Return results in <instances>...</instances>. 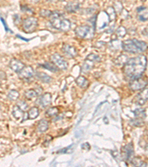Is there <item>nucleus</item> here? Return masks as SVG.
<instances>
[{"instance_id": "f257e3e1", "label": "nucleus", "mask_w": 148, "mask_h": 167, "mask_svg": "<svg viewBox=\"0 0 148 167\" xmlns=\"http://www.w3.org/2000/svg\"><path fill=\"white\" fill-rule=\"evenodd\" d=\"M147 60L144 55L133 57L127 60L123 68L124 77L128 80L137 79L141 77L146 69Z\"/></svg>"}, {"instance_id": "f03ea898", "label": "nucleus", "mask_w": 148, "mask_h": 167, "mask_svg": "<svg viewBox=\"0 0 148 167\" xmlns=\"http://www.w3.org/2000/svg\"><path fill=\"white\" fill-rule=\"evenodd\" d=\"M121 47L126 52L131 53V54H139L144 52L147 48V45L143 41L132 39H127L121 42Z\"/></svg>"}, {"instance_id": "7ed1b4c3", "label": "nucleus", "mask_w": 148, "mask_h": 167, "mask_svg": "<svg viewBox=\"0 0 148 167\" xmlns=\"http://www.w3.org/2000/svg\"><path fill=\"white\" fill-rule=\"evenodd\" d=\"M51 26L55 29H57L61 31H67L70 29L71 23L67 19L63 18V14L59 11L52 12L51 17Z\"/></svg>"}, {"instance_id": "20e7f679", "label": "nucleus", "mask_w": 148, "mask_h": 167, "mask_svg": "<svg viewBox=\"0 0 148 167\" xmlns=\"http://www.w3.org/2000/svg\"><path fill=\"white\" fill-rule=\"evenodd\" d=\"M75 33L81 39H92L94 36V28L87 25L80 26L76 28Z\"/></svg>"}, {"instance_id": "39448f33", "label": "nucleus", "mask_w": 148, "mask_h": 167, "mask_svg": "<svg viewBox=\"0 0 148 167\" xmlns=\"http://www.w3.org/2000/svg\"><path fill=\"white\" fill-rule=\"evenodd\" d=\"M38 26V20L35 17H28L24 20L22 23L23 30L26 33H31L34 31Z\"/></svg>"}, {"instance_id": "423d86ee", "label": "nucleus", "mask_w": 148, "mask_h": 167, "mask_svg": "<svg viewBox=\"0 0 148 167\" xmlns=\"http://www.w3.org/2000/svg\"><path fill=\"white\" fill-rule=\"evenodd\" d=\"M51 62H52L55 66H56L58 69H62V70H65V69H67V67H68V63H67L60 54H57V53L51 55Z\"/></svg>"}, {"instance_id": "0eeeda50", "label": "nucleus", "mask_w": 148, "mask_h": 167, "mask_svg": "<svg viewBox=\"0 0 148 167\" xmlns=\"http://www.w3.org/2000/svg\"><path fill=\"white\" fill-rule=\"evenodd\" d=\"M147 85V81L141 77L130 81V88L133 91H138V90L143 89L144 88H145Z\"/></svg>"}, {"instance_id": "6e6552de", "label": "nucleus", "mask_w": 148, "mask_h": 167, "mask_svg": "<svg viewBox=\"0 0 148 167\" xmlns=\"http://www.w3.org/2000/svg\"><path fill=\"white\" fill-rule=\"evenodd\" d=\"M19 78L23 79H27L31 78L34 75V70H33V67L30 66H25L21 71L18 73Z\"/></svg>"}, {"instance_id": "1a4fd4ad", "label": "nucleus", "mask_w": 148, "mask_h": 167, "mask_svg": "<svg viewBox=\"0 0 148 167\" xmlns=\"http://www.w3.org/2000/svg\"><path fill=\"white\" fill-rule=\"evenodd\" d=\"M52 100V95L50 93H45L44 94L41 95L37 100V103L42 107L45 108L49 106L51 104Z\"/></svg>"}, {"instance_id": "9d476101", "label": "nucleus", "mask_w": 148, "mask_h": 167, "mask_svg": "<svg viewBox=\"0 0 148 167\" xmlns=\"http://www.w3.org/2000/svg\"><path fill=\"white\" fill-rule=\"evenodd\" d=\"M61 51L66 56H67L68 57H71V58H74L78 55V52H77L75 47L71 46L68 44H64L61 48Z\"/></svg>"}, {"instance_id": "9b49d317", "label": "nucleus", "mask_w": 148, "mask_h": 167, "mask_svg": "<svg viewBox=\"0 0 148 167\" xmlns=\"http://www.w3.org/2000/svg\"><path fill=\"white\" fill-rule=\"evenodd\" d=\"M148 100V88H144L143 90L141 91L139 94H137L136 97V103L138 105H142L145 104L147 101Z\"/></svg>"}, {"instance_id": "f8f14e48", "label": "nucleus", "mask_w": 148, "mask_h": 167, "mask_svg": "<svg viewBox=\"0 0 148 167\" xmlns=\"http://www.w3.org/2000/svg\"><path fill=\"white\" fill-rule=\"evenodd\" d=\"M124 159L126 160H129L132 158L133 155H134V150H133V145L132 143H128L123 148L122 152Z\"/></svg>"}, {"instance_id": "ddd939ff", "label": "nucleus", "mask_w": 148, "mask_h": 167, "mask_svg": "<svg viewBox=\"0 0 148 167\" xmlns=\"http://www.w3.org/2000/svg\"><path fill=\"white\" fill-rule=\"evenodd\" d=\"M9 66L14 71L19 73L25 66V64L22 62L19 61V60H17V59H12L11 62H10Z\"/></svg>"}, {"instance_id": "4468645a", "label": "nucleus", "mask_w": 148, "mask_h": 167, "mask_svg": "<svg viewBox=\"0 0 148 167\" xmlns=\"http://www.w3.org/2000/svg\"><path fill=\"white\" fill-rule=\"evenodd\" d=\"M138 19L142 22H145L148 20V8L141 6L137 8Z\"/></svg>"}, {"instance_id": "2eb2a0df", "label": "nucleus", "mask_w": 148, "mask_h": 167, "mask_svg": "<svg viewBox=\"0 0 148 167\" xmlns=\"http://www.w3.org/2000/svg\"><path fill=\"white\" fill-rule=\"evenodd\" d=\"M13 115L14 117L17 120L20 119H24L25 114V112H24L23 110H22L18 106H15L13 109Z\"/></svg>"}, {"instance_id": "dca6fc26", "label": "nucleus", "mask_w": 148, "mask_h": 167, "mask_svg": "<svg viewBox=\"0 0 148 167\" xmlns=\"http://www.w3.org/2000/svg\"><path fill=\"white\" fill-rule=\"evenodd\" d=\"M80 5L77 2H69L64 8L65 11L68 13H75L79 9Z\"/></svg>"}, {"instance_id": "f3484780", "label": "nucleus", "mask_w": 148, "mask_h": 167, "mask_svg": "<svg viewBox=\"0 0 148 167\" xmlns=\"http://www.w3.org/2000/svg\"><path fill=\"white\" fill-rule=\"evenodd\" d=\"M76 83H77V85L79 86L80 88H85L89 85V81L88 79H86L84 77L79 76L76 79Z\"/></svg>"}, {"instance_id": "a211bd4d", "label": "nucleus", "mask_w": 148, "mask_h": 167, "mask_svg": "<svg viewBox=\"0 0 148 167\" xmlns=\"http://www.w3.org/2000/svg\"><path fill=\"white\" fill-rule=\"evenodd\" d=\"M94 63H93V62L90 61V60H87V59H85V61H84V64H83L82 67V71L84 74L89 72L94 67Z\"/></svg>"}, {"instance_id": "6ab92c4d", "label": "nucleus", "mask_w": 148, "mask_h": 167, "mask_svg": "<svg viewBox=\"0 0 148 167\" xmlns=\"http://www.w3.org/2000/svg\"><path fill=\"white\" fill-rule=\"evenodd\" d=\"M48 127H49V123H48V121L44 119L41 120L39 122V123H38L37 130L39 132L44 133L48 129Z\"/></svg>"}, {"instance_id": "aec40b11", "label": "nucleus", "mask_w": 148, "mask_h": 167, "mask_svg": "<svg viewBox=\"0 0 148 167\" xmlns=\"http://www.w3.org/2000/svg\"><path fill=\"white\" fill-rule=\"evenodd\" d=\"M36 77L39 80H41L43 82H46V83H49L52 80V78L47 74L44 73V72H36Z\"/></svg>"}, {"instance_id": "412c9836", "label": "nucleus", "mask_w": 148, "mask_h": 167, "mask_svg": "<svg viewBox=\"0 0 148 167\" xmlns=\"http://www.w3.org/2000/svg\"><path fill=\"white\" fill-rule=\"evenodd\" d=\"M28 119L34 120L39 115V110L37 107H33L28 111Z\"/></svg>"}, {"instance_id": "4be33fe9", "label": "nucleus", "mask_w": 148, "mask_h": 167, "mask_svg": "<svg viewBox=\"0 0 148 167\" xmlns=\"http://www.w3.org/2000/svg\"><path fill=\"white\" fill-rule=\"evenodd\" d=\"M106 14H108L110 22H112L116 20V12L115 10H114L113 7H109V8H108V9H107L106 11Z\"/></svg>"}, {"instance_id": "5701e85b", "label": "nucleus", "mask_w": 148, "mask_h": 167, "mask_svg": "<svg viewBox=\"0 0 148 167\" xmlns=\"http://www.w3.org/2000/svg\"><path fill=\"white\" fill-rule=\"evenodd\" d=\"M40 66L52 72H56L58 71V68L56 66H55L53 63H45L44 64L40 65Z\"/></svg>"}, {"instance_id": "b1692460", "label": "nucleus", "mask_w": 148, "mask_h": 167, "mask_svg": "<svg viewBox=\"0 0 148 167\" xmlns=\"http://www.w3.org/2000/svg\"><path fill=\"white\" fill-rule=\"evenodd\" d=\"M39 94V93H38L36 90L34 89H29L25 93V96L27 100H32V99L35 98L37 97Z\"/></svg>"}, {"instance_id": "393cba45", "label": "nucleus", "mask_w": 148, "mask_h": 167, "mask_svg": "<svg viewBox=\"0 0 148 167\" xmlns=\"http://www.w3.org/2000/svg\"><path fill=\"white\" fill-rule=\"evenodd\" d=\"M19 93L17 90H11L8 94V98L11 101H16L19 98Z\"/></svg>"}, {"instance_id": "a878e982", "label": "nucleus", "mask_w": 148, "mask_h": 167, "mask_svg": "<svg viewBox=\"0 0 148 167\" xmlns=\"http://www.w3.org/2000/svg\"><path fill=\"white\" fill-rule=\"evenodd\" d=\"M128 60V57H127L126 55H121L118 57V58L116 60L115 63L118 66H124Z\"/></svg>"}, {"instance_id": "bb28decb", "label": "nucleus", "mask_w": 148, "mask_h": 167, "mask_svg": "<svg viewBox=\"0 0 148 167\" xmlns=\"http://www.w3.org/2000/svg\"><path fill=\"white\" fill-rule=\"evenodd\" d=\"M58 109L56 107H51L48 109V111L46 112V114L47 116L49 117H54L56 115H57L58 114Z\"/></svg>"}, {"instance_id": "cd10ccee", "label": "nucleus", "mask_w": 148, "mask_h": 167, "mask_svg": "<svg viewBox=\"0 0 148 167\" xmlns=\"http://www.w3.org/2000/svg\"><path fill=\"white\" fill-rule=\"evenodd\" d=\"M116 36H118V38H123L127 34V31H126V28L123 26H120L119 28H118V29L116 31Z\"/></svg>"}, {"instance_id": "c85d7f7f", "label": "nucleus", "mask_w": 148, "mask_h": 167, "mask_svg": "<svg viewBox=\"0 0 148 167\" xmlns=\"http://www.w3.org/2000/svg\"><path fill=\"white\" fill-rule=\"evenodd\" d=\"M134 114L136 117L142 118V119H144L146 117V114L143 109H136L134 112Z\"/></svg>"}, {"instance_id": "c756f323", "label": "nucleus", "mask_w": 148, "mask_h": 167, "mask_svg": "<svg viewBox=\"0 0 148 167\" xmlns=\"http://www.w3.org/2000/svg\"><path fill=\"white\" fill-rule=\"evenodd\" d=\"M87 60H90V61L93 62V63H98V62H100L101 61V59L100 57H99L98 55H96V54H89L88 56L87 57Z\"/></svg>"}, {"instance_id": "7c9ffc66", "label": "nucleus", "mask_w": 148, "mask_h": 167, "mask_svg": "<svg viewBox=\"0 0 148 167\" xmlns=\"http://www.w3.org/2000/svg\"><path fill=\"white\" fill-rule=\"evenodd\" d=\"M114 10H115L116 12L118 13H121L123 10V7H122V4L120 1H118V2H115L114 3V7H113Z\"/></svg>"}, {"instance_id": "2f4dec72", "label": "nucleus", "mask_w": 148, "mask_h": 167, "mask_svg": "<svg viewBox=\"0 0 148 167\" xmlns=\"http://www.w3.org/2000/svg\"><path fill=\"white\" fill-rule=\"evenodd\" d=\"M131 123H133V125H136V126H139V125H144V119L142 118L136 117L133 119V120H131Z\"/></svg>"}, {"instance_id": "473e14b6", "label": "nucleus", "mask_w": 148, "mask_h": 167, "mask_svg": "<svg viewBox=\"0 0 148 167\" xmlns=\"http://www.w3.org/2000/svg\"><path fill=\"white\" fill-rule=\"evenodd\" d=\"M51 14H52V11H48V10H42V11H40V15L42 16V17H45V18H46V17L47 18H50Z\"/></svg>"}, {"instance_id": "72a5a7b5", "label": "nucleus", "mask_w": 148, "mask_h": 167, "mask_svg": "<svg viewBox=\"0 0 148 167\" xmlns=\"http://www.w3.org/2000/svg\"><path fill=\"white\" fill-rule=\"evenodd\" d=\"M17 106H18L22 110L24 111V112H25L27 109V104L25 101L19 102V103L17 104Z\"/></svg>"}, {"instance_id": "f704fd0d", "label": "nucleus", "mask_w": 148, "mask_h": 167, "mask_svg": "<svg viewBox=\"0 0 148 167\" xmlns=\"http://www.w3.org/2000/svg\"><path fill=\"white\" fill-rule=\"evenodd\" d=\"M0 20H1V21H2V23H3V26H4V27H5V31H10V28H8V26H7L6 23H5V20H4V19H2V17H0Z\"/></svg>"}, {"instance_id": "c9c22d12", "label": "nucleus", "mask_w": 148, "mask_h": 167, "mask_svg": "<svg viewBox=\"0 0 148 167\" xmlns=\"http://www.w3.org/2000/svg\"><path fill=\"white\" fill-rule=\"evenodd\" d=\"M29 2H32V3H37L39 2V0H28Z\"/></svg>"}, {"instance_id": "e433bc0d", "label": "nucleus", "mask_w": 148, "mask_h": 167, "mask_svg": "<svg viewBox=\"0 0 148 167\" xmlns=\"http://www.w3.org/2000/svg\"><path fill=\"white\" fill-rule=\"evenodd\" d=\"M48 2H54V0H47Z\"/></svg>"}, {"instance_id": "4c0bfd02", "label": "nucleus", "mask_w": 148, "mask_h": 167, "mask_svg": "<svg viewBox=\"0 0 148 167\" xmlns=\"http://www.w3.org/2000/svg\"><path fill=\"white\" fill-rule=\"evenodd\" d=\"M146 150L147 151V152H148V145H147V146H146Z\"/></svg>"}, {"instance_id": "58836bf2", "label": "nucleus", "mask_w": 148, "mask_h": 167, "mask_svg": "<svg viewBox=\"0 0 148 167\" xmlns=\"http://www.w3.org/2000/svg\"><path fill=\"white\" fill-rule=\"evenodd\" d=\"M58 1H60V2H64L66 0H58Z\"/></svg>"}, {"instance_id": "ea45409f", "label": "nucleus", "mask_w": 148, "mask_h": 167, "mask_svg": "<svg viewBox=\"0 0 148 167\" xmlns=\"http://www.w3.org/2000/svg\"><path fill=\"white\" fill-rule=\"evenodd\" d=\"M142 2H145V1H146V0H142Z\"/></svg>"}, {"instance_id": "a19ab883", "label": "nucleus", "mask_w": 148, "mask_h": 167, "mask_svg": "<svg viewBox=\"0 0 148 167\" xmlns=\"http://www.w3.org/2000/svg\"><path fill=\"white\" fill-rule=\"evenodd\" d=\"M121 1H124V0H121Z\"/></svg>"}]
</instances>
